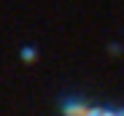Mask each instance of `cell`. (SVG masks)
Returning <instances> with one entry per match:
<instances>
[{"label":"cell","mask_w":124,"mask_h":116,"mask_svg":"<svg viewBox=\"0 0 124 116\" xmlns=\"http://www.w3.org/2000/svg\"><path fill=\"white\" fill-rule=\"evenodd\" d=\"M62 113L68 116H119L124 113V108H102V105H86L81 100H65L62 103Z\"/></svg>","instance_id":"1"}]
</instances>
